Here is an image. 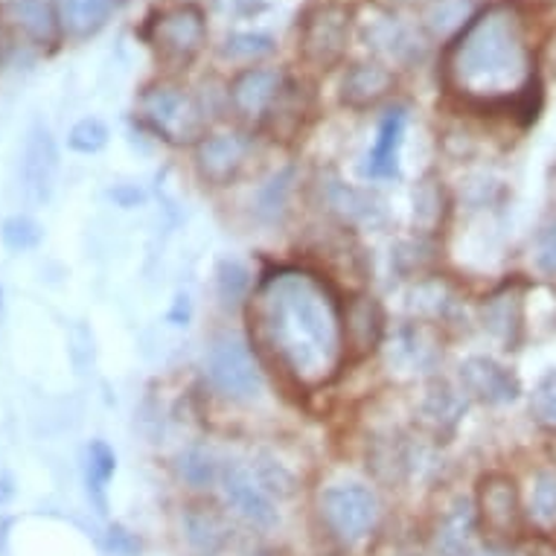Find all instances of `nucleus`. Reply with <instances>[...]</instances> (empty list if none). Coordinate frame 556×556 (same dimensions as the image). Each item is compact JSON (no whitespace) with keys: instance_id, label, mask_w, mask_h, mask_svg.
I'll use <instances>...</instances> for the list:
<instances>
[{"instance_id":"2","label":"nucleus","mask_w":556,"mask_h":556,"mask_svg":"<svg viewBox=\"0 0 556 556\" xmlns=\"http://www.w3.org/2000/svg\"><path fill=\"white\" fill-rule=\"evenodd\" d=\"M448 88L472 102L525 97L533 83V53L510 7H493L466 24L443 64Z\"/></svg>"},{"instance_id":"16","label":"nucleus","mask_w":556,"mask_h":556,"mask_svg":"<svg viewBox=\"0 0 556 556\" xmlns=\"http://www.w3.org/2000/svg\"><path fill=\"white\" fill-rule=\"evenodd\" d=\"M481 324L504 350H516L521 338V327H525V303H521V294L513 292V289H504V292L493 294L481 306Z\"/></svg>"},{"instance_id":"23","label":"nucleus","mask_w":556,"mask_h":556,"mask_svg":"<svg viewBox=\"0 0 556 556\" xmlns=\"http://www.w3.org/2000/svg\"><path fill=\"white\" fill-rule=\"evenodd\" d=\"M327 201L329 207L341 216L350 225H374L379 222L382 211L376 207L374 195H367V192L356 190V187H346V184L336 181L329 184L327 190Z\"/></svg>"},{"instance_id":"26","label":"nucleus","mask_w":556,"mask_h":556,"mask_svg":"<svg viewBox=\"0 0 556 556\" xmlns=\"http://www.w3.org/2000/svg\"><path fill=\"white\" fill-rule=\"evenodd\" d=\"M175 466H178L181 481H187L190 486H195V490H204V486L219 483L222 466L216 464V457H213L207 448H187V452L178 455Z\"/></svg>"},{"instance_id":"15","label":"nucleus","mask_w":556,"mask_h":556,"mask_svg":"<svg viewBox=\"0 0 556 556\" xmlns=\"http://www.w3.org/2000/svg\"><path fill=\"white\" fill-rule=\"evenodd\" d=\"M181 530L187 545L201 556L219 554L230 539L228 519L211 504H190L181 516Z\"/></svg>"},{"instance_id":"18","label":"nucleus","mask_w":556,"mask_h":556,"mask_svg":"<svg viewBox=\"0 0 556 556\" xmlns=\"http://www.w3.org/2000/svg\"><path fill=\"white\" fill-rule=\"evenodd\" d=\"M55 173V147L53 137L47 135V128H38L33 140L27 143L24 155V181H27L29 195L36 201H47L50 187H53Z\"/></svg>"},{"instance_id":"37","label":"nucleus","mask_w":556,"mask_h":556,"mask_svg":"<svg viewBox=\"0 0 556 556\" xmlns=\"http://www.w3.org/2000/svg\"><path fill=\"white\" fill-rule=\"evenodd\" d=\"M111 199L117 201L119 207H137L143 201V192L137 187H117V190H111Z\"/></svg>"},{"instance_id":"25","label":"nucleus","mask_w":556,"mask_h":556,"mask_svg":"<svg viewBox=\"0 0 556 556\" xmlns=\"http://www.w3.org/2000/svg\"><path fill=\"white\" fill-rule=\"evenodd\" d=\"M475 525H478V519H475V513L469 510V507H457L452 516H448L446 521H443V528H440L438 533V545L440 551L446 556H469L472 554V533H475Z\"/></svg>"},{"instance_id":"10","label":"nucleus","mask_w":556,"mask_h":556,"mask_svg":"<svg viewBox=\"0 0 556 556\" xmlns=\"http://www.w3.org/2000/svg\"><path fill=\"white\" fill-rule=\"evenodd\" d=\"M248 143L242 135H211L204 137L195 149V166L199 175L213 187H228L239 175V169L245 166Z\"/></svg>"},{"instance_id":"6","label":"nucleus","mask_w":556,"mask_h":556,"mask_svg":"<svg viewBox=\"0 0 556 556\" xmlns=\"http://www.w3.org/2000/svg\"><path fill=\"white\" fill-rule=\"evenodd\" d=\"M350 10L346 7H338V3H329V7H320L306 18L301 36V53L303 59L318 67V71H329L336 67L346 53V45H350Z\"/></svg>"},{"instance_id":"12","label":"nucleus","mask_w":556,"mask_h":556,"mask_svg":"<svg viewBox=\"0 0 556 556\" xmlns=\"http://www.w3.org/2000/svg\"><path fill=\"white\" fill-rule=\"evenodd\" d=\"M283 93V76L271 67H248L230 83V105L239 117L263 119Z\"/></svg>"},{"instance_id":"24","label":"nucleus","mask_w":556,"mask_h":556,"mask_svg":"<svg viewBox=\"0 0 556 556\" xmlns=\"http://www.w3.org/2000/svg\"><path fill=\"white\" fill-rule=\"evenodd\" d=\"M422 21H426L431 36L457 38L466 29V24L472 21V3L469 0H434L422 15Z\"/></svg>"},{"instance_id":"3","label":"nucleus","mask_w":556,"mask_h":556,"mask_svg":"<svg viewBox=\"0 0 556 556\" xmlns=\"http://www.w3.org/2000/svg\"><path fill=\"white\" fill-rule=\"evenodd\" d=\"M379 516V498L365 483H338L320 495V519L329 536L344 547H356L374 536Z\"/></svg>"},{"instance_id":"30","label":"nucleus","mask_w":556,"mask_h":556,"mask_svg":"<svg viewBox=\"0 0 556 556\" xmlns=\"http://www.w3.org/2000/svg\"><path fill=\"white\" fill-rule=\"evenodd\" d=\"M460 414H464V405H460L455 393L448 391L446 384H440V388H434L429 393V400H426V417L434 422V429H452L460 420Z\"/></svg>"},{"instance_id":"8","label":"nucleus","mask_w":556,"mask_h":556,"mask_svg":"<svg viewBox=\"0 0 556 556\" xmlns=\"http://www.w3.org/2000/svg\"><path fill=\"white\" fill-rule=\"evenodd\" d=\"M207 376L230 400H251L260 393V374L248 346L233 336L216 338L207 350Z\"/></svg>"},{"instance_id":"32","label":"nucleus","mask_w":556,"mask_h":556,"mask_svg":"<svg viewBox=\"0 0 556 556\" xmlns=\"http://www.w3.org/2000/svg\"><path fill=\"white\" fill-rule=\"evenodd\" d=\"M530 410L542 429L556 431V370L542 376V382L536 384V391L530 396Z\"/></svg>"},{"instance_id":"19","label":"nucleus","mask_w":556,"mask_h":556,"mask_svg":"<svg viewBox=\"0 0 556 556\" xmlns=\"http://www.w3.org/2000/svg\"><path fill=\"white\" fill-rule=\"evenodd\" d=\"M402 135H405V114L402 111H391L382 119L374 149L367 155V175H374V178H391V175H396Z\"/></svg>"},{"instance_id":"28","label":"nucleus","mask_w":556,"mask_h":556,"mask_svg":"<svg viewBox=\"0 0 556 556\" xmlns=\"http://www.w3.org/2000/svg\"><path fill=\"white\" fill-rule=\"evenodd\" d=\"M105 143H109V126L97 117L79 119L67 135V147L79 155H97L105 149Z\"/></svg>"},{"instance_id":"5","label":"nucleus","mask_w":556,"mask_h":556,"mask_svg":"<svg viewBox=\"0 0 556 556\" xmlns=\"http://www.w3.org/2000/svg\"><path fill=\"white\" fill-rule=\"evenodd\" d=\"M219 486L230 510L237 513L242 521H248L251 528L271 530L280 521L277 502L265 490L263 481L256 478L254 466L225 464L219 475Z\"/></svg>"},{"instance_id":"9","label":"nucleus","mask_w":556,"mask_h":556,"mask_svg":"<svg viewBox=\"0 0 556 556\" xmlns=\"http://www.w3.org/2000/svg\"><path fill=\"white\" fill-rule=\"evenodd\" d=\"M478 525L486 536L507 542L521 539V504L516 481L502 472L481 478L478 486Z\"/></svg>"},{"instance_id":"11","label":"nucleus","mask_w":556,"mask_h":556,"mask_svg":"<svg viewBox=\"0 0 556 556\" xmlns=\"http://www.w3.org/2000/svg\"><path fill=\"white\" fill-rule=\"evenodd\" d=\"M0 18L12 33L36 47H53L62 33V18L55 15L50 0H3Z\"/></svg>"},{"instance_id":"34","label":"nucleus","mask_w":556,"mask_h":556,"mask_svg":"<svg viewBox=\"0 0 556 556\" xmlns=\"http://www.w3.org/2000/svg\"><path fill=\"white\" fill-rule=\"evenodd\" d=\"M536 263L542 271L554 274L556 277V222L554 225H547V228L542 230V237H539Z\"/></svg>"},{"instance_id":"1","label":"nucleus","mask_w":556,"mask_h":556,"mask_svg":"<svg viewBox=\"0 0 556 556\" xmlns=\"http://www.w3.org/2000/svg\"><path fill=\"white\" fill-rule=\"evenodd\" d=\"M251 320L263 346L301 388L329 384L344 367V312L318 274L280 268L256 286Z\"/></svg>"},{"instance_id":"4","label":"nucleus","mask_w":556,"mask_h":556,"mask_svg":"<svg viewBox=\"0 0 556 556\" xmlns=\"http://www.w3.org/2000/svg\"><path fill=\"white\" fill-rule=\"evenodd\" d=\"M140 117L169 143H190L201 137L199 105L169 85H155L140 97Z\"/></svg>"},{"instance_id":"38","label":"nucleus","mask_w":556,"mask_h":556,"mask_svg":"<svg viewBox=\"0 0 556 556\" xmlns=\"http://www.w3.org/2000/svg\"><path fill=\"white\" fill-rule=\"evenodd\" d=\"M469 556H516L513 551H504V547L498 545H486V547H478V551H472Z\"/></svg>"},{"instance_id":"36","label":"nucleus","mask_w":556,"mask_h":556,"mask_svg":"<svg viewBox=\"0 0 556 556\" xmlns=\"http://www.w3.org/2000/svg\"><path fill=\"white\" fill-rule=\"evenodd\" d=\"M516 556H556V542H551L542 533L539 536H525L519 539Z\"/></svg>"},{"instance_id":"35","label":"nucleus","mask_w":556,"mask_h":556,"mask_svg":"<svg viewBox=\"0 0 556 556\" xmlns=\"http://www.w3.org/2000/svg\"><path fill=\"white\" fill-rule=\"evenodd\" d=\"M109 551H114V554L119 556H135L137 551H140V542H137L131 533H128L126 528H119V525H114V528L109 530Z\"/></svg>"},{"instance_id":"20","label":"nucleus","mask_w":556,"mask_h":556,"mask_svg":"<svg viewBox=\"0 0 556 556\" xmlns=\"http://www.w3.org/2000/svg\"><path fill=\"white\" fill-rule=\"evenodd\" d=\"M117 472V457L111 452L105 440H91L85 446V486H88V498L97 504V510L105 513L109 507V483Z\"/></svg>"},{"instance_id":"33","label":"nucleus","mask_w":556,"mask_h":556,"mask_svg":"<svg viewBox=\"0 0 556 556\" xmlns=\"http://www.w3.org/2000/svg\"><path fill=\"white\" fill-rule=\"evenodd\" d=\"M248 286H251L248 271L237 263V260H225V263L219 265V292L225 301H239V298L248 292Z\"/></svg>"},{"instance_id":"22","label":"nucleus","mask_w":556,"mask_h":556,"mask_svg":"<svg viewBox=\"0 0 556 556\" xmlns=\"http://www.w3.org/2000/svg\"><path fill=\"white\" fill-rule=\"evenodd\" d=\"M448 213V199L443 190V181H438L434 175L422 178L414 190V228L422 233H434L443 228Z\"/></svg>"},{"instance_id":"13","label":"nucleus","mask_w":556,"mask_h":556,"mask_svg":"<svg viewBox=\"0 0 556 556\" xmlns=\"http://www.w3.org/2000/svg\"><path fill=\"white\" fill-rule=\"evenodd\" d=\"M460 382H464L466 393H472L475 400L486 402V405H504L521 393L519 379L507 367L486 356L466 358L460 365Z\"/></svg>"},{"instance_id":"21","label":"nucleus","mask_w":556,"mask_h":556,"mask_svg":"<svg viewBox=\"0 0 556 556\" xmlns=\"http://www.w3.org/2000/svg\"><path fill=\"white\" fill-rule=\"evenodd\" d=\"M114 0H62V27L76 38H88L109 24Z\"/></svg>"},{"instance_id":"14","label":"nucleus","mask_w":556,"mask_h":556,"mask_svg":"<svg viewBox=\"0 0 556 556\" xmlns=\"http://www.w3.org/2000/svg\"><path fill=\"white\" fill-rule=\"evenodd\" d=\"M384 332V315L382 306L376 303V298L358 294L356 301H350L344 315V338L346 353H353L356 358H365L367 353H374Z\"/></svg>"},{"instance_id":"7","label":"nucleus","mask_w":556,"mask_h":556,"mask_svg":"<svg viewBox=\"0 0 556 556\" xmlns=\"http://www.w3.org/2000/svg\"><path fill=\"white\" fill-rule=\"evenodd\" d=\"M152 45L157 53L164 55L166 62L187 64L201 53V47L207 41V24H204V12L199 7H173L157 15L152 24Z\"/></svg>"},{"instance_id":"39","label":"nucleus","mask_w":556,"mask_h":556,"mask_svg":"<svg viewBox=\"0 0 556 556\" xmlns=\"http://www.w3.org/2000/svg\"><path fill=\"white\" fill-rule=\"evenodd\" d=\"M15 495V486H12L10 478H0V504H7Z\"/></svg>"},{"instance_id":"17","label":"nucleus","mask_w":556,"mask_h":556,"mask_svg":"<svg viewBox=\"0 0 556 556\" xmlns=\"http://www.w3.org/2000/svg\"><path fill=\"white\" fill-rule=\"evenodd\" d=\"M393 91V74L382 64H356L341 83V100L350 109H370Z\"/></svg>"},{"instance_id":"27","label":"nucleus","mask_w":556,"mask_h":556,"mask_svg":"<svg viewBox=\"0 0 556 556\" xmlns=\"http://www.w3.org/2000/svg\"><path fill=\"white\" fill-rule=\"evenodd\" d=\"M528 513L539 528H556V472H539L533 478Z\"/></svg>"},{"instance_id":"29","label":"nucleus","mask_w":556,"mask_h":556,"mask_svg":"<svg viewBox=\"0 0 556 556\" xmlns=\"http://www.w3.org/2000/svg\"><path fill=\"white\" fill-rule=\"evenodd\" d=\"M41 237H45V230L29 216H10L0 225V239L10 251H29L41 242Z\"/></svg>"},{"instance_id":"31","label":"nucleus","mask_w":556,"mask_h":556,"mask_svg":"<svg viewBox=\"0 0 556 556\" xmlns=\"http://www.w3.org/2000/svg\"><path fill=\"white\" fill-rule=\"evenodd\" d=\"M274 50V41L263 33H237L230 36L222 47V55L225 59H233V62H251V59H263Z\"/></svg>"}]
</instances>
